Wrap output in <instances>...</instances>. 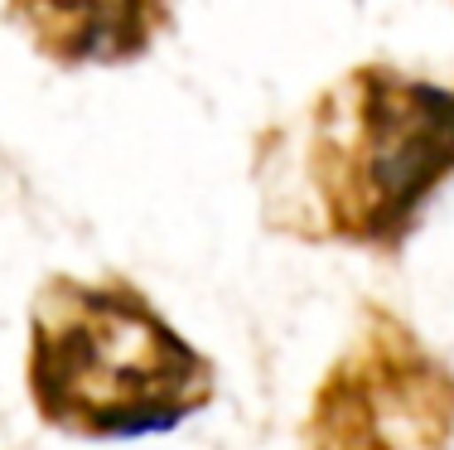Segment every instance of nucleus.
Segmentation results:
<instances>
[{
    "label": "nucleus",
    "mask_w": 454,
    "mask_h": 450,
    "mask_svg": "<svg viewBox=\"0 0 454 450\" xmlns=\"http://www.w3.org/2000/svg\"><path fill=\"white\" fill-rule=\"evenodd\" d=\"M29 398L82 441L155 436L213 402V363L131 286L49 276L29 305Z\"/></svg>",
    "instance_id": "nucleus-1"
},
{
    "label": "nucleus",
    "mask_w": 454,
    "mask_h": 450,
    "mask_svg": "<svg viewBox=\"0 0 454 450\" xmlns=\"http://www.w3.org/2000/svg\"><path fill=\"white\" fill-rule=\"evenodd\" d=\"M290 175L305 233L396 248L454 175V88L363 63L305 112Z\"/></svg>",
    "instance_id": "nucleus-2"
},
{
    "label": "nucleus",
    "mask_w": 454,
    "mask_h": 450,
    "mask_svg": "<svg viewBox=\"0 0 454 450\" xmlns=\"http://www.w3.org/2000/svg\"><path fill=\"white\" fill-rule=\"evenodd\" d=\"M454 426V383L402 339H377L319 398V450H440Z\"/></svg>",
    "instance_id": "nucleus-3"
},
{
    "label": "nucleus",
    "mask_w": 454,
    "mask_h": 450,
    "mask_svg": "<svg viewBox=\"0 0 454 450\" xmlns=\"http://www.w3.org/2000/svg\"><path fill=\"white\" fill-rule=\"evenodd\" d=\"M10 20L53 63H126L155 44L169 0H10Z\"/></svg>",
    "instance_id": "nucleus-4"
}]
</instances>
